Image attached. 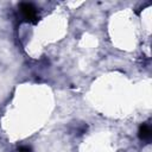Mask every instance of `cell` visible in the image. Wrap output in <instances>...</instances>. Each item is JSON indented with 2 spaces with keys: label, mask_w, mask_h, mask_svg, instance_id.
Listing matches in <instances>:
<instances>
[{
  "label": "cell",
  "mask_w": 152,
  "mask_h": 152,
  "mask_svg": "<svg viewBox=\"0 0 152 152\" xmlns=\"http://www.w3.org/2000/svg\"><path fill=\"white\" fill-rule=\"evenodd\" d=\"M19 152H30V148H27V147H21V148L19 150Z\"/></svg>",
  "instance_id": "cell-3"
},
{
  "label": "cell",
  "mask_w": 152,
  "mask_h": 152,
  "mask_svg": "<svg viewBox=\"0 0 152 152\" xmlns=\"http://www.w3.org/2000/svg\"><path fill=\"white\" fill-rule=\"evenodd\" d=\"M138 137L141 141L146 142V144H150L151 142V139H152V128L150 126V124L147 122H144L140 125L139 127V131H138Z\"/></svg>",
  "instance_id": "cell-2"
},
{
  "label": "cell",
  "mask_w": 152,
  "mask_h": 152,
  "mask_svg": "<svg viewBox=\"0 0 152 152\" xmlns=\"http://www.w3.org/2000/svg\"><path fill=\"white\" fill-rule=\"evenodd\" d=\"M19 12L24 21L37 24L38 23V11L31 2H20L19 4Z\"/></svg>",
  "instance_id": "cell-1"
}]
</instances>
